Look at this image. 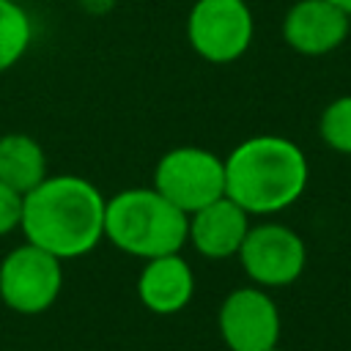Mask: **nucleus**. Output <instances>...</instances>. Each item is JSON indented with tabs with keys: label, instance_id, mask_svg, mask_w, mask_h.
I'll return each mask as SVG.
<instances>
[{
	"label": "nucleus",
	"instance_id": "nucleus-15",
	"mask_svg": "<svg viewBox=\"0 0 351 351\" xmlns=\"http://www.w3.org/2000/svg\"><path fill=\"white\" fill-rule=\"evenodd\" d=\"M19 217H22V195L0 181V239L8 236L11 230H19Z\"/></svg>",
	"mask_w": 351,
	"mask_h": 351
},
{
	"label": "nucleus",
	"instance_id": "nucleus-17",
	"mask_svg": "<svg viewBox=\"0 0 351 351\" xmlns=\"http://www.w3.org/2000/svg\"><path fill=\"white\" fill-rule=\"evenodd\" d=\"M332 3H335L337 8H343V11H346V14L351 16V0H332Z\"/></svg>",
	"mask_w": 351,
	"mask_h": 351
},
{
	"label": "nucleus",
	"instance_id": "nucleus-14",
	"mask_svg": "<svg viewBox=\"0 0 351 351\" xmlns=\"http://www.w3.org/2000/svg\"><path fill=\"white\" fill-rule=\"evenodd\" d=\"M318 134L329 151L351 156V93L337 96L324 107L318 118Z\"/></svg>",
	"mask_w": 351,
	"mask_h": 351
},
{
	"label": "nucleus",
	"instance_id": "nucleus-1",
	"mask_svg": "<svg viewBox=\"0 0 351 351\" xmlns=\"http://www.w3.org/2000/svg\"><path fill=\"white\" fill-rule=\"evenodd\" d=\"M104 203L99 186L82 176H47L22 195L19 230L44 252L74 261L104 241Z\"/></svg>",
	"mask_w": 351,
	"mask_h": 351
},
{
	"label": "nucleus",
	"instance_id": "nucleus-11",
	"mask_svg": "<svg viewBox=\"0 0 351 351\" xmlns=\"http://www.w3.org/2000/svg\"><path fill=\"white\" fill-rule=\"evenodd\" d=\"M195 296V271L181 252L143 261L137 277V299L154 315H176Z\"/></svg>",
	"mask_w": 351,
	"mask_h": 351
},
{
	"label": "nucleus",
	"instance_id": "nucleus-2",
	"mask_svg": "<svg viewBox=\"0 0 351 351\" xmlns=\"http://www.w3.org/2000/svg\"><path fill=\"white\" fill-rule=\"evenodd\" d=\"M310 162L282 134H252L225 156V195L250 217H274L307 189Z\"/></svg>",
	"mask_w": 351,
	"mask_h": 351
},
{
	"label": "nucleus",
	"instance_id": "nucleus-10",
	"mask_svg": "<svg viewBox=\"0 0 351 351\" xmlns=\"http://www.w3.org/2000/svg\"><path fill=\"white\" fill-rule=\"evenodd\" d=\"M250 219L252 217L239 203H233L228 195H222L186 217V244L208 261L236 258V252L252 225Z\"/></svg>",
	"mask_w": 351,
	"mask_h": 351
},
{
	"label": "nucleus",
	"instance_id": "nucleus-4",
	"mask_svg": "<svg viewBox=\"0 0 351 351\" xmlns=\"http://www.w3.org/2000/svg\"><path fill=\"white\" fill-rule=\"evenodd\" d=\"M255 38V16L247 0H195L186 14L192 52L214 66L236 63Z\"/></svg>",
	"mask_w": 351,
	"mask_h": 351
},
{
	"label": "nucleus",
	"instance_id": "nucleus-5",
	"mask_svg": "<svg viewBox=\"0 0 351 351\" xmlns=\"http://www.w3.org/2000/svg\"><path fill=\"white\" fill-rule=\"evenodd\" d=\"M151 186L189 217L225 195V159L200 145H176L159 156Z\"/></svg>",
	"mask_w": 351,
	"mask_h": 351
},
{
	"label": "nucleus",
	"instance_id": "nucleus-16",
	"mask_svg": "<svg viewBox=\"0 0 351 351\" xmlns=\"http://www.w3.org/2000/svg\"><path fill=\"white\" fill-rule=\"evenodd\" d=\"M80 3V8L85 11V14H90V16H107L115 5H118V0H77Z\"/></svg>",
	"mask_w": 351,
	"mask_h": 351
},
{
	"label": "nucleus",
	"instance_id": "nucleus-7",
	"mask_svg": "<svg viewBox=\"0 0 351 351\" xmlns=\"http://www.w3.org/2000/svg\"><path fill=\"white\" fill-rule=\"evenodd\" d=\"M236 258L252 285L266 291L288 288L307 266V244L282 222H258L250 225Z\"/></svg>",
	"mask_w": 351,
	"mask_h": 351
},
{
	"label": "nucleus",
	"instance_id": "nucleus-12",
	"mask_svg": "<svg viewBox=\"0 0 351 351\" xmlns=\"http://www.w3.org/2000/svg\"><path fill=\"white\" fill-rule=\"evenodd\" d=\"M47 154L33 134L5 132L0 134V181L25 195L47 178Z\"/></svg>",
	"mask_w": 351,
	"mask_h": 351
},
{
	"label": "nucleus",
	"instance_id": "nucleus-3",
	"mask_svg": "<svg viewBox=\"0 0 351 351\" xmlns=\"http://www.w3.org/2000/svg\"><path fill=\"white\" fill-rule=\"evenodd\" d=\"M104 239L140 261L184 252L186 214L154 186H129L104 203Z\"/></svg>",
	"mask_w": 351,
	"mask_h": 351
},
{
	"label": "nucleus",
	"instance_id": "nucleus-8",
	"mask_svg": "<svg viewBox=\"0 0 351 351\" xmlns=\"http://www.w3.org/2000/svg\"><path fill=\"white\" fill-rule=\"evenodd\" d=\"M217 329L228 351H266L280 343V307L266 288H233L217 310Z\"/></svg>",
	"mask_w": 351,
	"mask_h": 351
},
{
	"label": "nucleus",
	"instance_id": "nucleus-18",
	"mask_svg": "<svg viewBox=\"0 0 351 351\" xmlns=\"http://www.w3.org/2000/svg\"><path fill=\"white\" fill-rule=\"evenodd\" d=\"M266 351H282V348H280V346H271V348H266Z\"/></svg>",
	"mask_w": 351,
	"mask_h": 351
},
{
	"label": "nucleus",
	"instance_id": "nucleus-6",
	"mask_svg": "<svg viewBox=\"0 0 351 351\" xmlns=\"http://www.w3.org/2000/svg\"><path fill=\"white\" fill-rule=\"evenodd\" d=\"M63 291V261L22 241L0 261V302L16 315L47 313Z\"/></svg>",
	"mask_w": 351,
	"mask_h": 351
},
{
	"label": "nucleus",
	"instance_id": "nucleus-9",
	"mask_svg": "<svg viewBox=\"0 0 351 351\" xmlns=\"http://www.w3.org/2000/svg\"><path fill=\"white\" fill-rule=\"evenodd\" d=\"M282 41L304 58L340 49L351 33V16L332 0H296L282 16Z\"/></svg>",
	"mask_w": 351,
	"mask_h": 351
},
{
	"label": "nucleus",
	"instance_id": "nucleus-13",
	"mask_svg": "<svg viewBox=\"0 0 351 351\" xmlns=\"http://www.w3.org/2000/svg\"><path fill=\"white\" fill-rule=\"evenodd\" d=\"M33 44V19L19 0H0V74L14 69Z\"/></svg>",
	"mask_w": 351,
	"mask_h": 351
}]
</instances>
